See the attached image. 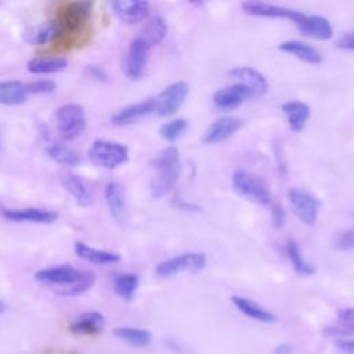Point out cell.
Returning a JSON list of instances; mask_svg holds the SVG:
<instances>
[{
    "mask_svg": "<svg viewBox=\"0 0 354 354\" xmlns=\"http://www.w3.org/2000/svg\"><path fill=\"white\" fill-rule=\"evenodd\" d=\"M155 170L151 183V195L155 199L166 196L178 181L181 173L180 152L174 145H169L158 152L152 160Z\"/></svg>",
    "mask_w": 354,
    "mask_h": 354,
    "instance_id": "6da1fadb",
    "label": "cell"
},
{
    "mask_svg": "<svg viewBox=\"0 0 354 354\" xmlns=\"http://www.w3.org/2000/svg\"><path fill=\"white\" fill-rule=\"evenodd\" d=\"M91 8L93 3L88 0H73L61 4L54 18L59 29V40L79 35L90 19Z\"/></svg>",
    "mask_w": 354,
    "mask_h": 354,
    "instance_id": "7a4b0ae2",
    "label": "cell"
},
{
    "mask_svg": "<svg viewBox=\"0 0 354 354\" xmlns=\"http://www.w3.org/2000/svg\"><path fill=\"white\" fill-rule=\"evenodd\" d=\"M88 158L94 165L112 170L129 160V149L122 142L95 140L88 149Z\"/></svg>",
    "mask_w": 354,
    "mask_h": 354,
    "instance_id": "3957f363",
    "label": "cell"
},
{
    "mask_svg": "<svg viewBox=\"0 0 354 354\" xmlns=\"http://www.w3.org/2000/svg\"><path fill=\"white\" fill-rule=\"evenodd\" d=\"M55 127L65 141L82 136L86 129V113L79 104H65L55 111Z\"/></svg>",
    "mask_w": 354,
    "mask_h": 354,
    "instance_id": "277c9868",
    "label": "cell"
},
{
    "mask_svg": "<svg viewBox=\"0 0 354 354\" xmlns=\"http://www.w3.org/2000/svg\"><path fill=\"white\" fill-rule=\"evenodd\" d=\"M232 187L246 201L257 205L271 203V194L267 184L254 173L236 170L232 174Z\"/></svg>",
    "mask_w": 354,
    "mask_h": 354,
    "instance_id": "5b68a950",
    "label": "cell"
},
{
    "mask_svg": "<svg viewBox=\"0 0 354 354\" xmlns=\"http://www.w3.org/2000/svg\"><path fill=\"white\" fill-rule=\"evenodd\" d=\"M206 254L202 252H187L160 261L155 267V274L162 278L174 277L180 272H196L205 268Z\"/></svg>",
    "mask_w": 354,
    "mask_h": 354,
    "instance_id": "8992f818",
    "label": "cell"
},
{
    "mask_svg": "<svg viewBox=\"0 0 354 354\" xmlns=\"http://www.w3.org/2000/svg\"><path fill=\"white\" fill-rule=\"evenodd\" d=\"M189 94V86L184 80L169 84L155 98V113L162 118H167L178 112Z\"/></svg>",
    "mask_w": 354,
    "mask_h": 354,
    "instance_id": "52a82bcc",
    "label": "cell"
},
{
    "mask_svg": "<svg viewBox=\"0 0 354 354\" xmlns=\"http://www.w3.org/2000/svg\"><path fill=\"white\" fill-rule=\"evenodd\" d=\"M288 199L295 214L303 224H315L319 213V202L314 195L303 188L295 187L288 191Z\"/></svg>",
    "mask_w": 354,
    "mask_h": 354,
    "instance_id": "ba28073f",
    "label": "cell"
},
{
    "mask_svg": "<svg viewBox=\"0 0 354 354\" xmlns=\"http://www.w3.org/2000/svg\"><path fill=\"white\" fill-rule=\"evenodd\" d=\"M82 274L83 271H79L72 266H57L36 271L35 279L41 285L55 288L58 292L75 283L82 277Z\"/></svg>",
    "mask_w": 354,
    "mask_h": 354,
    "instance_id": "9c48e42d",
    "label": "cell"
},
{
    "mask_svg": "<svg viewBox=\"0 0 354 354\" xmlns=\"http://www.w3.org/2000/svg\"><path fill=\"white\" fill-rule=\"evenodd\" d=\"M241 7L249 15L267 17V18H285L292 21L296 25L301 24L303 19L306 18V14H303L301 11H297L285 6L264 3V1H243Z\"/></svg>",
    "mask_w": 354,
    "mask_h": 354,
    "instance_id": "30bf717a",
    "label": "cell"
},
{
    "mask_svg": "<svg viewBox=\"0 0 354 354\" xmlns=\"http://www.w3.org/2000/svg\"><path fill=\"white\" fill-rule=\"evenodd\" d=\"M148 51L149 48L137 36L131 40L124 58V73L129 79L137 80L144 75L148 62Z\"/></svg>",
    "mask_w": 354,
    "mask_h": 354,
    "instance_id": "8fae6325",
    "label": "cell"
},
{
    "mask_svg": "<svg viewBox=\"0 0 354 354\" xmlns=\"http://www.w3.org/2000/svg\"><path fill=\"white\" fill-rule=\"evenodd\" d=\"M242 127V120L235 116H221L216 119L201 136L203 144H217L234 136Z\"/></svg>",
    "mask_w": 354,
    "mask_h": 354,
    "instance_id": "7c38bea8",
    "label": "cell"
},
{
    "mask_svg": "<svg viewBox=\"0 0 354 354\" xmlns=\"http://www.w3.org/2000/svg\"><path fill=\"white\" fill-rule=\"evenodd\" d=\"M111 7L115 15L129 25L140 24L149 15V3L141 0H116L111 3Z\"/></svg>",
    "mask_w": 354,
    "mask_h": 354,
    "instance_id": "4fadbf2b",
    "label": "cell"
},
{
    "mask_svg": "<svg viewBox=\"0 0 354 354\" xmlns=\"http://www.w3.org/2000/svg\"><path fill=\"white\" fill-rule=\"evenodd\" d=\"M230 76L235 77L236 83L243 84L250 91L252 98L261 97L268 90V82L264 75L250 66H236L230 71Z\"/></svg>",
    "mask_w": 354,
    "mask_h": 354,
    "instance_id": "5bb4252c",
    "label": "cell"
},
{
    "mask_svg": "<svg viewBox=\"0 0 354 354\" xmlns=\"http://www.w3.org/2000/svg\"><path fill=\"white\" fill-rule=\"evenodd\" d=\"M3 217L8 221H15V223L51 224L58 218V214L47 209L24 207V209H7L3 212Z\"/></svg>",
    "mask_w": 354,
    "mask_h": 354,
    "instance_id": "9a60e30c",
    "label": "cell"
},
{
    "mask_svg": "<svg viewBox=\"0 0 354 354\" xmlns=\"http://www.w3.org/2000/svg\"><path fill=\"white\" fill-rule=\"evenodd\" d=\"M248 98H252L250 91L241 83L223 87L213 94V102L220 109H234Z\"/></svg>",
    "mask_w": 354,
    "mask_h": 354,
    "instance_id": "2e32d148",
    "label": "cell"
},
{
    "mask_svg": "<svg viewBox=\"0 0 354 354\" xmlns=\"http://www.w3.org/2000/svg\"><path fill=\"white\" fill-rule=\"evenodd\" d=\"M59 29L55 21H47L29 26L24 33V40L33 46H43L54 41H59Z\"/></svg>",
    "mask_w": 354,
    "mask_h": 354,
    "instance_id": "e0dca14e",
    "label": "cell"
},
{
    "mask_svg": "<svg viewBox=\"0 0 354 354\" xmlns=\"http://www.w3.org/2000/svg\"><path fill=\"white\" fill-rule=\"evenodd\" d=\"M104 326H105V318L101 313L87 311L80 314L73 322H71L68 329L73 335L95 336L104 330Z\"/></svg>",
    "mask_w": 354,
    "mask_h": 354,
    "instance_id": "ac0fdd59",
    "label": "cell"
},
{
    "mask_svg": "<svg viewBox=\"0 0 354 354\" xmlns=\"http://www.w3.org/2000/svg\"><path fill=\"white\" fill-rule=\"evenodd\" d=\"M152 112H155V98H148V100H144V101H140V102H136V104H131V105H127V106L119 109L111 118V120L113 124L122 126V124L133 123L137 119L144 118Z\"/></svg>",
    "mask_w": 354,
    "mask_h": 354,
    "instance_id": "d6986e66",
    "label": "cell"
},
{
    "mask_svg": "<svg viewBox=\"0 0 354 354\" xmlns=\"http://www.w3.org/2000/svg\"><path fill=\"white\" fill-rule=\"evenodd\" d=\"M301 35L317 39V40H329L333 36V28L330 22L321 15H306L301 24L297 25Z\"/></svg>",
    "mask_w": 354,
    "mask_h": 354,
    "instance_id": "ffe728a7",
    "label": "cell"
},
{
    "mask_svg": "<svg viewBox=\"0 0 354 354\" xmlns=\"http://www.w3.org/2000/svg\"><path fill=\"white\" fill-rule=\"evenodd\" d=\"M105 201H106L111 216L116 221H123L126 217V194L120 183L111 181L106 184Z\"/></svg>",
    "mask_w": 354,
    "mask_h": 354,
    "instance_id": "44dd1931",
    "label": "cell"
},
{
    "mask_svg": "<svg viewBox=\"0 0 354 354\" xmlns=\"http://www.w3.org/2000/svg\"><path fill=\"white\" fill-rule=\"evenodd\" d=\"M166 35H167V24L162 17L156 15L147 21V24L142 26V29L140 30L137 37L148 48H152V47L160 44L163 41V39L166 37Z\"/></svg>",
    "mask_w": 354,
    "mask_h": 354,
    "instance_id": "7402d4cb",
    "label": "cell"
},
{
    "mask_svg": "<svg viewBox=\"0 0 354 354\" xmlns=\"http://www.w3.org/2000/svg\"><path fill=\"white\" fill-rule=\"evenodd\" d=\"M73 249H75V253L80 259H83L88 263H93V264L104 266V264H115V263L120 261V256L118 253L109 252V250H102V249H95L82 241L75 242Z\"/></svg>",
    "mask_w": 354,
    "mask_h": 354,
    "instance_id": "603a6c76",
    "label": "cell"
},
{
    "mask_svg": "<svg viewBox=\"0 0 354 354\" xmlns=\"http://www.w3.org/2000/svg\"><path fill=\"white\" fill-rule=\"evenodd\" d=\"M282 112L286 115L289 127L293 131H301L311 115V109L306 102L290 100L282 105Z\"/></svg>",
    "mask_w": 354,
    "mask_h": 354,
    "instance_id": "cb8c5ba5",
    "label": "cell"
},
{
    "mask_svg": "<svg viewBox=\"0 0 354 354\" xmlns=\"http://www.w3.org/2000/svg\"><path fill=\"white\" fill-rule=\"evenodd\" d=\"M231 301L242 314H245L249 318H253L256 321L266 322V324H272L277 321V317L271 311H268L267 308H264L263 306H260L259 303L250 299H246L242 296H232Z\"/></svg>",
    "mask_w": 354,
    "mask_h": 354,
    "instance_id": "d4e9b609",
    "label": "cell"
},
{
    "mask_svg": "<svg viewBox=\"0 0 354 354\" xmlns=\"http://www.w3.org/2000/svg\"><path fill=\"white\" fill-rule=\"evenodd\" d=\"M278 50L283 53L293 54L296 58L308 62V64H319L322 61V54L313 46L300 41V40H286L278 46Z\"/></svg>",
    "mask_w": 354,
    "mask_h": 354,
    "instance_id": "484cf974",
    "label": "cell"
},
{
    "mask_svg": "<svg viewBox=\"0 0 354 354\" xmlns=\"http://www.w3.org/2000/svg\"><path fill=\"white\" fill-rule=\"evenodd\" d=\"M28 91L26 84L19 80L0 82V105L15 106L26 101Z\"/></svg>",
    "mask_w": 354,
    "mask_h": 354,
    "instance_id": "4316f807",
    "label": "cell"
},
{
    "mask_svg": "<svg viewBox=\"0 0 354 354\" xmlns=\"http://www.w3.org/2000/svg\"><path fill=\"white\" fill-rule=\"evenodd\" d=\"M61 183L64 188L73 196V199L82 205V206H88L93 202V195L86 183L76 174L73 173H65L61 177Z\"/></svg>",
    "mask_w": 354,
    "mask_h": 354,
    "instance_id": "83f0119b",
    "label": "cell"
},
{
    "mask_svg": "<svg viewBox=\"0 0 354 354\" xmlns=\"http://www.w3.org/2000/svg\"><path fill=\"white\" fill-rule=\"evenodd\" d=\"M68 66V59L64 57H36L28 61L26 68L33 75L58 73Z\"/></svg>",
    "mask_w": 354,
    "mask_h": 354,
    "instance_id": "f1b7e54d",
    "label": "cell"
},
{
    "mask_svg": "<svg viewBox=\"0 0 354 354\" xmlns=\"http://www.w3.org/2000/svg\"><path fill=\"white\" fill-rule=\"evenodd\" d=\"M46 152L50 159L64 166H76L80 163V155L71 147L62 142H53L46 148Z\"/></svg>",
    "mask_w": 354,
    "mask_h": 354,
    "instance_id": "f546056e",
    "label": "cell"
},
{
    "mask_svg": "<svg viewBox=\"0 0 354 354\" xmlns=\"http://www.w3.org/2000/svg\"><path fill=\"white\" fill-rule=\"evenodd\" d=\"M113 335L133 347H147L152 342V333L147 329L120 326L113 330Z\"/></svg>",
    "mask_w": 354,
    "mask_h": 354,
    "instance_id": "4dcf8cb0",
    "label": "cell"
},
{
    "mask_svg": "<svg viewBox=\"0 0 354 354\" xmlns=\"http://www.w3.org/2000/svg\"><path fill=\"white\" fill-rule=\"evenodd\" d=\"M138 288V277L136 274L124 272L116 275L113 279V290L115 293L126 301H131L136 296Z\"/></svg>",
    "mask_w": 354,
    "mask_h": 354,
    "instance_id": "1f68e13d",
    "label": "cell"
},
{
    "mask_svg": "<svg viewBox=\"0 0 354 354\" xmlns=\"http://www.w3.org/2000/svg\"><path fill=\"white\" fill-rule=\"evenodd\" d=\"M286 254H288V257L290 260V264H292L293 270L299 275L308 277V275H313L315 272V267L303 257V254H301V252H300V249H299L296 242L289 241L286 243Z\"/></svg>",
    "mask_w": 354,
    "mask_h": 354,
    "instance_id": "d6a6232c",
    "label": "cell"
},
{
    "mask_svg": "<svg viewBox=\"0 0 354 354\" xmlns=\"http://www.w3.org/2000/svg\"><path fill=\"white\" fill-rule=\"evenodd\" d=\"M332 336H350L354 335V308H344L337 315V324L326 329Z\"/></svg>",
    "mask_w": 354,
    "mask_h": 354,
    "instance_id": "836d02e7",
    "label": "cell"
},
{
    "mask_svg": "<svg viewBox=\"0 0 354 354\" xmlns=\"http://www.w3.org/2000/svg\"><path fill=\"white\" fill-rule=\"evenodd\" d=\"M188 130V122L183 118H176L171 119L170 122H166L165 124L160 126L159 134L167 141V142H176L180 140L184 133Z\"/></svg>",
    "mask_w": 354,
    "mask_h": 354,
    "instance_id": "e575fe53",
    "label": "cell"
},
{
    "mask_svg": "<svg viewBox=\"0 0 354 354\" xmlns=\"http://www.w3.org/2000/svg\"><path fill=\"white\" fill-rule=\"evenodd\" d=\"M94 282H95L94 274L88 272V271H83L82 277L75 283H72L71 286H68L65 289L58 290L57 293L62 295V296H79V295L87 292L94 285Z\"/></svg>",
    "mask_w": 354,
    "mask_h": 354,
    "instance_id": "d590c367",
    "label": "cell"
},
{
    "mask_svg": "<svg viewBox=\"0 0 354 354\" xmlns=\"http://www.w3.org/2000/svg\"><path fill=\"white\" fill-rule=\"evenodd\" d=\"M333 249L336 250H351L354 249V227L339 231L333 238Z\"/></svg>",
    "mask_w": 354,
    "mask_h": 354,
    "instance_id": "8d00e7d4",
    "label": "cell"
},
{
    "mask_svg": "<svg viewBox=\"0 0 354 354\" xmlns=\"http://www.w3.org/2000/svg\"><path fill=\"white\" fill-rule=\"evenodd\" d=\"M57 88V84L50 79H39L26 84L28 94H48Z\"/></svg>",
    "mask_w": 354,
    "mask_h": 354,
    "instance_id": "74e56055",
    "label": "cell"
},
{
    "mask_svg": "<svg viewBox=\"0 0 354 354\" xmlns=\"http://www.w3.org/2000/svg\"><path fill=\"white\" fill-rule=\"evenodd\" d=\"M336 47L342 50H350L354 51V29L346 32L336 40Z\"/></svg>",
    "mask_w": 354,
    "mask_h": 354,
    "instance_id": "f35d334b",
    "label": "cell"
},
{
    "mask_svg": "<svg viewBox=\"0 0 354 354\" xmlns=\"http://www.w3.org/2000/svg\"><path fill=\"white\" fill-rule=\"evenodd\" d=\"M271 218L275 228H282L285 224V212L279 203H274L271 206Z\"/></svg>",
    "mask_w": 354,
    "mask_h": 354,
    "instance_id": "ab89813d",
    "label": "cell"
},
{
    "mask_svg": "<svg viewBox=\"0 0 354 354\" xmlns=\"http://www.w3.org/2000/svg\"><path fill=\"white\" fill-rule=\"evenodd\" d=\"M336 347L342 354H354V339H339Z\"/></svg>",
    "mask_w": 354,
    "mask_h": 354,
    "instance_id": "60d3db41",
    "label": "cell"
},
{
    "mask_svg": "<svg viewBox=\"0 0 354 354\" xmlns=\"http://www.w3.org/2000/svg\"><path fill=\"white\" fill-rule=\"evenodd\" d=\"M87 71H88V73H90L91 77H94V79H97V80H100V82H106V80H108L106 72H105L102 68H100V66L90 65V66L87 68Z\"/></svg>",
    "mask_w": 354,
    "mask_h": 354,
    "instance_id": "b9f144b4",
    "label": "cell"
},
{
    "mask_svg": "<svg viewBox=\"0 0 354 354\" xmlns=\"http://www.w3.org/2000/svg\"><path fill=\"white\" fill-rule=\"evenodd\" d=\"M293 353V347L290 344H286V343H282L279 346L275 347L274 350V354H292Z\"/></svg>",
    "mask_w": 354,
    "mask_h": 354,
    "instance_id": "7bdbcfd3",
    "label": "cell"
},
{
    "mask_svg": "<svg viewBox=\"0 0 354 354\" xmlns=\"http://www.w3.org/2000/svg\"><path fill=\"white\" fill-rule=\"evenodd\" d=\"M177 206L180 207V209H183V210H187V212H198L201 207L199 206H196V205H194V203H191V202H178L177 203Z\"/></svg>",
    "mask_w": 354,
    "mask_h": 354,
    "instance_id": "ee69618b",
    "label": "cell"
},
{
    "mask_svg": "<svg viewBox=\"0 0 354 354\" xmlns=\"http://www.w3.org/2000/svg\"><path fill=\"white\" fill-rule=\"evenodd\" d=\"M4 311H6V304L0 300V315H1Z\"/></svg>",
    "mask_w": 354,
    "mask_h": 354,
    "instance_id": "f6af8a7d",
    "label": "cell"
},
{
    "mask_svg": "<svg viewBox=\"0 0 354 354\" xmlns=\"http://www.w3.org/2000/svg\"><path fill=\"white\" fill-rule=\"evenodd\" d=\"M0 149H1V140H0Z\"/></svg>",
    "mask_w": 354,
    "mask_h": 354,
    "instance_id": "bcb514c9",
    "label": "cell"
},
{
    "mask_svg": "<svg viewBox=\"0 0 354 354\" xmlns=\"http://www.w3.org/2000/svg\"><path fill=\"white\" fill-rule=\"evenodd\" d=\"M71 354H77V353H71Z\"/></svg>",
    "mask_w": 354,
    "mask_h": 354,
    "instance_id": "7dc6e473",
    "label": "cell"
}]
</instances>
